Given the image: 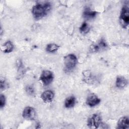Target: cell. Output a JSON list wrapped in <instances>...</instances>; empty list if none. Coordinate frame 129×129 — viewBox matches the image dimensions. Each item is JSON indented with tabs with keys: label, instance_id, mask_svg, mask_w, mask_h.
<instances>
[{
	"label": "cell",
	"instance_id": "obj_12",
	"mask_svg": "<svg viewBox=\"0 0 129 129\" xmlns=\"http://www.w3.org/2000/svg\"><path fill=\"white\" fill-rule=\"evenodd\" d=\"M127 84V80L123 76H119L116 77L115 85L116 87L119 89H122L125 87Z\"/></svg>",
	"mask_w": 129,
	"mask_h": 129
},
{
	"label": "cell",
	"instance_id": "obj_8",
	"mask_svg": "<svg viewBox=\"0 0 129 129\" xmlns=\"http://www.w3.org/2000/svg\"><path fill=\"white\" fill-rule=\"evenodd\" d=\"M97 14L96 11H92L89 7H86L84 8L83 12V17L86 20H90L94 18Z\"/></svg>",
	"mask_w": 129,
	"mask_h": 129
},
{
	"label": "cell",
	"instance_id": "obj_11",
	"mask_svg": "<svg viewBox=\"0 0 129 129\" xmlns=\"http://www.w3.org/2000/svg\"><path fill=\"white\" fill-rule=\"evenodd\" d=\"M129 126V119L127 116H122L120 118L117 122L118 128H128Z\"/></svg>",
	"mask_w": 129,
	"mask_h": 129
},
{
	"label": "cell",
	"instance_id": "obj_5",
	"mask_svg": "<svg viewBox=\"0 0 129 129\" xmlns=\"http://www.w3.org/2000/svg\"><path fill=\"white\" fill-rule=\"evenodd\" d=\"M40 79L44 85H48L53 80V73L48 70L43 71L40 75Z\"/></svg>",
	"mask_w": 129,
	"mask_h": 129
},
{
	"label": "cell",
	"instance_id": "obj_2",
	"mask_svg": "<svg viewBox=\"0 0 129 129\" xmlns=\"http://www.w3.org/2000/svg\"><path fill=\"white\" fill-rule=\"evenodd\" d=\"M119 21L123 28H127L129 23V11L127 5H124L121 9L119 16Z\"/></svg>",
	"mask_w": 129,
	"mask_h": 129
},
{
	"label": "cell",
	"instance_id": "obj_20",
	"mask_svg": "<svg viewBox=\"0 0 129 129\" xmlns=\"http://www.w3.org/2000/svg\"><path fill=\"white\" fill-rule=\"evenodd\" d=\"M7 87V84L4 79L1 78V89L2 90L5 89Z\"/></svg>",
	"mask_w": 129,
	"mask_h": 129
},
{
	"label": "cell",
	"instance_id": "obj_9",
	"mask_svg": "<svg viewBox=\"0 0 129 129\" xmlns=\"http://www.w3.org/2000/svg\"><path fill=\"white\" fill-rule=\"evenodd\" d=\"M107 47V43L103 39H101L100 41L97 44L95 45H92L91 46V50L93 52H96L101 49H103L106 48Z\"/></svg>",
	"mask_w": 129,
	"mask_h": 129
},
{
	"label": "cell",
	"instance_id": "obj_16",
	"mask_svg": "<svg viewBox=\"0 0 129 129\" xmlns=\"http://www.w3.org/2000/svg\"><path fill=\"white\" fill-rule=\"evenodd\" d=\"M59 48V46L55 43H50L48 44L46 47V50L48 52H56Z\"/></svg>",
	"mask_w": 129,
	"mask_h": 129
},
{
	"label": "cell",
	"instance_id": "obj_10",
	"mask_svg": "<svg viewBox=\"0 0 129 129\" xmlns=\"http://www.w3.org/2000/svg\"><path fill=\"white\" fill-rule=\"evenodd\" d=\"M54 93L51 90H46L43 92L41 95V98L45 102H51L54 98Z\"/></svg>",
	"mask_w": 129,
	"mask_h": 129
},
{
	"label": "cell",
	"instance_id": "obj_17",
	"mask_svg": "<svg viewBox=\"0 0 129 129\" xmlns=\"http://www.w3.org/2000/svg\"><path fill=\"white\" fill-rule=\"evenodd\" d=\"M79 30L81 33L85 34L89 32L90 30V27L86 22H84L81 25V27L79 28Z\"/></svg>",
	"mask_w": 129,
	"mask_h": 129
},
{
	"label": "cell",
	"instance_id": "obj_15",
	"mask_svg": "<svg viewBox=\"0 0 129 129\" xmlns=\"http://www.w3.org/2000/svg\"><path fill=\"white\" fill-rule=\"evenodd\" d=\"M76 103V98L74 96L68 97L64 102V106L66 108H70L74 107Z\"/></svg>",
	"mask_w": 129,
	"mask_h": 129
},
{
	"label": "cell",
	"instance_id": "obj_4",
	"mask_svg": "<svg viewBox=\"0 0 129 129\" xmlns=\"http://www.w3.org/2000/svg\"><path fill=\"white\" fill-rule=\"evenodd\" d=\"M101 124V117L97 113L92 114L88 119L87 125L89 128H97Z\"/></svg>",
	"mask_w": 129,
	"mask_h": 129
},
{
	"label": "cell",
	"instance_id": "obj_19",
	"mask_svg": "<svg viewBox=\"0 0 129 129\" xmlns=\"http://www.w3.org/2000/svg\"><path fill=\"white\" fill-rule=\"evenodd\" d=\"M6 103V98L4 95L1 94V98H0V107L1 108H2L3 107H4Z\"/></svg>",
	"mask_w": 129,
	"mask_h": 129
},
{
	"label": "cell",
	"instance_id": "obj_7",
	"mask_svg": "<svg viewBox=\"0 0 129 129\" xmlns=\"http://www.w3.org/2000/svg\"><path fill=\"white\" fill-rule=\"evenodd\" d=\"M100 99L97 95L94 94H91L87 98L86 104L90 107H94L98 105L100 102Z\"/></svg>",
	"mask_w": 129,
	"mask_h": 129
},
{
	"label": "cell",
	"instance_id": "obj_3",
	"mask_svg": "<svg viewBox=\"0 0 129 129\" xmlns=\"http://www.w3.org/2000/svg\"><path fill=\"white\" fill-rule=\"evenodd\" d=\"M65 68L68 70H70L75 68L77 63V58L73 54H69L64 57L63 59Z\"/></svg>",
	"mask_w": 129,
	"mask_h": 129
},
{
	"label": "cell",
	"instance_id": "obj_1",
	"mask_svg": "<svg viewBox=\"0 0 129 129\" xmlns=\"http://www.w3.org/2000/svg\"><path fill=\"white\" fill-rule=\"evenodd\" d=\"M51 6L49 3L43 4H37L34 5L32 9V13L34 18L36 20L41 19L50 11Z\"/></svg>",
	"mask_w": 129,
	"mask_h": 129
},
{
	"label": "cell",
	"instance_id": "obj_14",
	"mask_svg": "<svg viewBox=\"0 0 129 129\" xmlns=\"http://www.w3.org/2000/svg\"><path fill=\"white\" fill-rule=\"evenodd\" d=\"M14 48L13 43L11 41H7L2 46V49L5 53H10L12 52Z\"/></svg>",
	"mask_w": 129,
	"mask_h": 129
},
{
	"label": "cell",
	"instance_id": "obj_18",
	"mask_svg": "<svg viewBox=\"0 0 129 129\" xmlns=\"http://www.w3.org/2000/svg\"><path fill=\"white\" fill-rule=\"evenodd\" d=\"M26 92L30 95H33L34 94V89L33 86L28 85L26 87Z\"/></svg>",
	"mask_w": 129,
	"mask_h": 129
},
{
	"label": "cell",
	"instance_id": "obj_13",
	"mask_svg": "<svg viewBox=\"0 0 129 129\" xmlns=\"http://www.w3.org/2000/svg\"><path fill=\"white\" fill-rule=\"evenodd\" d=\"M84 81L88 84H93L94 81V77L89 71H85L83 72Z\"/></svg>",
	"mask_w": 129,
	"mask_h": 129
},
{
	"label": "cell",
	"instance_id": "obj_6",
	"mask_svg": "<svg viewBox=\"0 0 129 129\" xmlns=\"http://www.w3.org/2000/svg\"><path fill=\"white\" fill-rule=\"evenodd\" d=\"M22 116L26 119L32 120H34L36 117V111L34 108L30 106H27L23 110Z\"/></svg>",
	"mask_w": 129,
	"mask_h": 129
}]
</instances>
